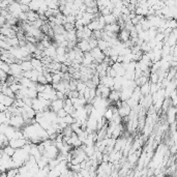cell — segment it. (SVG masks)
<instances>
[{
    "mask_svg": "<svg viewBox=\"0 0 177 177\" xmlns=\"http://www.w3.org/2000/svg\"><path fill=\"white\" fill-rule=\"evenodd\" d=\"M9 125L15 128L18 131H21V128H24L25 125H26V121H25L22 115H15L12 116Z\"/></svg>",
    "mask_w": 177,
    "mask_h": 177,
    "instance_id": "obj_1",
    "label": "cell"
},
{
    "mask_svg": "<svg viewBox=\"0 0 177 177\" xmlns=\"http://www.w3.org/2000/svg\"><path fill=\"white\" fill-rule=\"evenodd\" d=\"M90 54L92 55V57L94 58V61L97 62V64H100V63H103L104 61H105V59H106L105 53H104L98 47L94 48V49H92L91 52H90Z\"/></svg>",
    "mask_w": 177,
    "mask_h": 177,
    "instance_id": "obj_2",
    "label": "cell"
},
{
    "mask_svg": "<svg viewBox=\"0 0 177 177\" xmlns=\"http://www.w3.org/2000/svg\"><path fill=\"white\" fill-rule=\"evenodd\" d=\"M28 143V140L26 139H18V140H11L9 141V146H12L14 149H21L23 148L26 144Z\"/></svg>",
    "mask_w": 177,
    "mask_h": 177,
    "instance_id": "obj_3",
    "label": "cell"
},
{
    "mask_svg": "<svg viewBox=\"0 0 177 177\" xmlns=\"http://www.w3.org/2000/svg\"><path fill=\"white\" fill-rule=\"evenodd\" d=\"M104 31L106 32H110L112 34H119V32L121 31V27L118 23H114V24H110V25H106Z\"/></svg>",
    "mask_w": 177,
    "mask_h": 177,
    "instance_id": "obj_4",
    "label": "cell"
},
{
    "mask_svg": "<svg viewBox=\"0 0 177 177\" xmlns=\"http://www.w3.org/2000/svg\"><path fill=\"white\" fill-rule=\"evenodd\" d=\"M77 47H78V49L81 50L83 53H89V52H91V50H92L89 45V42L86 39L79 40L77 44Z\"/></svg>",
    "mask_w": 177,
    "mask_h": 177,
    "instance_id": "obj_5",
    "label": "cell"
},
{
    "mask_svg": "<svg viewBox=\"0 0 177 177\" xmlns=\"http://www.w3.org/2000/svg\"><path fill=\"white\" fill-rule=\"evenodd\" d=\"M62 109H64V100H54V102L51 103V106H50V110L55 113L59 112Z\"/></svg>",
    "mask_w": 177,
    "mask_h": 177,
    "instance_id": "obj_6",
    "label": "cell"
},
{
    "mask_svg": "<svg viewBox=\"0 0 177 177\" xmlns=\"http://www.w3.org/2000/svg\"><path fill=\"white\" fill-rule=\"evenodd\" d=\"M94 58L92 57V55L90 54V52L89 53H85L84 54V57H83V61H82V64L81 65H83V66H85V67H91V65L94 63Z\"/></svg>",
    "mask_w": 177,
    "mask_h": 177,
    "instance_id": "obj_7",
    "label": "cell"
},
{
    "mask_svg": "<svg viewBox=\"0 0 177 177\" xmlns=\"http://www.w3.org/2000/svg\"><path fill=\"white\" fill-rule=\"evenodd\" d=\"M15 102H16V98L14 97H7V95H4L1 93V97H0V103L2 105L6 106L7 108L12 107V106L15 105Z\"/></svg>",
    "mask_w": 177,
    "mask_h": 177,
    "instance_id": "obj_8",
    "label": "cell"
},
{
    "mask_svg": "<svg viewBox=\"0 0 177 177\" xmlns=\"http://www.w3.org/2000/svg\"><path fill=\"white\" fill-rule=\"evenodd\" d=\"M118 39L121 43H128V40H131V32L128 31V30H126L125 28L124 29H121V31L119 32V34H118Z\"/></svg>",
    "mask_w": 177,
    "mask_h": 177,
    "instance_id": "obj_9",
    "label": "cell"
},
{
    "mask_svg": "<svg viewBox=\"0 0 177 177\" xmlns=\"http://www.w3.org/2000/svg\"><path fill=\"white\" fill-rule=\"evenodd\" d=\"M1 93L4 95H7V97H14L16 98V93H15L11 89L9 86H7L5 83L1 85Z\"/></svg>",
    "mask_w": 177,
    "mask_h": 177,
    "instance_id": "obj_10",
    "label": "cell"
},
{
    "mask_svg": "<svg viewBox=\"0 0 177 177\" xmlns=\"http://www.w3.org/2000/svg\"><path fill=\"white\" fill-rule=\"evenodd\" d=\"M109 102L112 103L114 102L115 104L117 102H119L120 100V91H117V90H112L110 93V95H109Z\"/></svg>",
    "mask_w": 177,
    "mask_h": 177,
    "instance_id": "obj_11",
    "label": "cell"
},
{
    "mask_svg": "<svg viewBox=\"0 0 177 177\" xmlns=\"http://www.w3.org/2000/svg\"><path fill=\"white\" fill-rule=\"evenodd\" d=\"M150 88H151L150 81L146 83V84H144V85L141 86V87H140V91H141V93H142L143 97H147V95L150 94Z\"/></svg>",
    "mask_w": 177,
    "mask_h": 177,
    "instance_id": "obj_12",
    "label": "cell"
},
{
    "mask_svg": "<svg viewBox=\"0 0 177 177\" xmlns=\"http://www.w3.org/2000/svg\"><path fill=\"white\" fill-rule=\"evenodd\" d=\"M20 65H21L23 72H29V70H33V65H32L31 61H28V60H26V61H22L21 63H20Z\"/></svg>",
    "mask_w": 177,
    "mask_h": 177,
    "instance_id": "obj_13",
    "label": "cell"
},
{
    "mask_svg": "<svg viewBox=\"0 0 177 177\" xmlns=\"http://www.w3.org/2000/svg\"><path fill=\"white\" fill-rule=\"evenodd\" d=\"M104 19H105V22H106V24L107 25L117 23V18H116L113 14H110V15H108V16H105L104 17Z\"/></svg>",
    "mask_w": 177,
    "mask_h": 177,
    "instance_id": "obj_14",
    "label": "cell"
},
{
    "mask_svg": "<svg viewBox=\"0 0 177 177\" xmlns=\"http://www.w3.org/2000/svg\"><path fill=\"white\" fill-rule=\"evenodd\" d=\"M0 70L9 75V73H11V64H9L5 61H1V63H0Z\"/></svg>",
    "mask_w": 177,
    "mask_h": 177,
    "instance_id": "obj_15",
    "label": "cell"
},
{
    "mask_svg": "<svg viewBox=\"0 0 177 177\" xmlns=\"http://www.w3.org/2000/svg\"><path fill=\"white\" fill-rule=\"evenodd\" d=\"M2 151H3L4 153L7 154V155H9L11 158H12V155L15 154V152H16V149H14L12 147V146H6V147L2 148Z\"/></svg>",
    "mask_w": 177,
    "mask_h": 177,
    "instance_id": "obj_16",
    "label": "cell"
},
{
    "mask_svg": "<svg viewBox=\"0 0 177 177\" xmlns=\"http://www.w3.org/2000/svg\"><path fill=\"white\" fill-rule=\"evenodd\" d=\"M37 83H39V84H43V85H48V84H49L44 74H40L39 76V79H37Z\"/></svg>",
    "mask_w": 177,
    "mask_h": 177,
    "instance_id": "obj_17",
    "label": "cell"
},
{
    "mask_svg": "<svg viewBox=\"0 0 177 177\" xmlns=\"http://www.w3.org/2000/svg\"><path fill=\"white\" fill-rule=\"evenodd\" d=\"M67 115H69V114H67V112L64 110V109H62V110H60L59 112H57V116L59 118H65Z\"/></svg>",
    "mask_w": 177,
    "mask_h": 177,
    "instance_id": "obj_18",
    "label": "cell"
}]
</instances>
